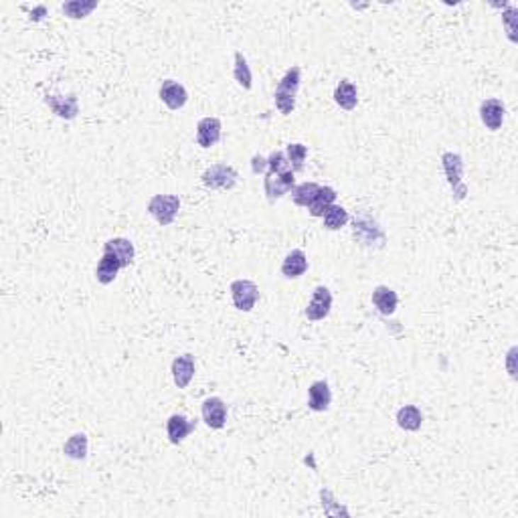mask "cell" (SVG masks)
<instances>
[{
  "label": "cell",
  "mask_w": 518,
  "mask_h": 518,
  "mask_svg": "<svg viewBox=\"0 0 518 518\" xmlns=\"http://www.w3.org/2000/svg\"><path fill=\"white\" fill-rule=\"evenodd\" d=\"M300 84H302V71L300 67H292L286 71V75L281 77L280 84L276 87L274 101H276V108L283 116H290L295 110V96H298Z\"/></svg>",
  "instance_id": "6da1fadb"
},
{
  "label": "cell",
  "mask_w": 518,
  "mask_h": 518,
  "mask_svg": "<svg viewBox=\"0 0 518 518\" xmlns=\"http://www.w3.org/2000/svg\"><path fill=\"white\" fill-rule=\"evenodd\" d=\"M441 167L446 172L449 186L454 191L456 201H463L468 195V186L463 184V158L456 152H444L441 154Z\"/></svg>",
  "instance_id": "7a4b0ae2"
},
{
  "label": "cell",
  "mask_w": 518,
  "mask_h": 518,
  "mask_svg": "<svg viewBox=\"0 0 518 518\" xmlns=\"http://www.w3.org/2000/svg\"><path fill=\"white\" fill-rule=\"evenodd\" d=\"M352 235H354L356 241H361V245H366V247H383V243H385L383 229L368 215L354 217V221H352Z\"/></svg>",
  "instance_id": "3957f363"
},
{
  "label": "cell",
  "mask_w": 518,
  "mask_h": 518,
  "mask_svg": "<svg viewBox=\"0 0 518 518\" xmlns=\"http://www.w3.org/2000/svg\"><path fill=\"white\" fill-rule=\"evenodd\" d=\"M181 210V198L176 195H154L148 201V213L156 219V223L169 227L176 219Z\"/></svg>",
  "instance_id": "277c9868"
},
{
  "label": "cell",
  "mask_w": 518,
  "mask_h": 518,
  "mask_svg": "<svg viewBox=\"0 0 518 518\" xmlns=\"http://www.w3.org/2000/svg\"><path fill=\"white\" fill-rule=\"evenodd\" d=\"M203 184L210 191H231L237 184V170L229 164H213L203 172Z\"/></svg>",
  "instance_id": "5b68a950"
},
{
  "label": "cell",
  "mask_w": 518,
  "mask_h": 518,
  "mask_svg": "<svg viewBox=\"0 0 518 518\" xmlns=\"http://www.w3.org/2000/svg\"><path fill=\"white\" fill-rule=\"evenodd\" d=\"M294 170L290 172H281V174H271L266 172V179H264V191L269 203H276L280 201L281 196H286L288 193H292V188L295 186Z\"/></svg>",
  "instance_id": "8992f818"
},
{
  "label": "cell",
  "mask_w": 518,
  "mask_h": 518,
  "mask_svg": "<svg viewBox=\"0 0 518 518\" xmlns=\"http://www.w3.org/2000/svg\"><path fill=\"white\" fill-rule=\"evenodd\" d=\"M231 298L235 308L241 312H252L259 300V288L252 280H235L231 283Z\"/></svg>",
  "instance_id": "52a82bcc"
},
{
  "label": "cell",
  "mask_w": 518,
  "mask_h": 518,
  "mask_svg": "<svg viewBox=\"0 0 518 518\" xmlns=\"http://www.w3.org/2000/svg\"><path fill=\"white\" fill-rule=\"evenodd\" d=\"M330 308H332V294L326 286H318L312 294V300L308 302L306 306V318L312 320V322H318V320H324L328 314H330Z\"/></svg>",
  "instance_id": "ba28073f"
},
{
  "label": "cell",
  "mask_w": 518,
  "mask_h": 518,
  "mask_svg": "<svg viewBox=\"0 0 518 518\" xmlns=\"http://www.w3.org/2000/svg\"><path fill=\"white\" fill-rule=\"evenodd\" d=\"M505 116L506 108L500 99L490 98L482 101V106H480V120H482V124L488 128V130H492V132L500 130L502 124H505Z\"/></svg>",
  "instance_id": "9c48e42d"
},
{
  "label": "cell",
  "mask_w": 518,
  "mask_h": 518,
  "mask_svg": "<svg viewBox=\"0 0 518 518\" xmlns=\"http://www.w3.org/2000/svg\"><path fill=\"white\" fill-rule=\"evenodd\" d=\"M45 103L51 108V112L63 118V120H73L79 113V101L71 94V96H61V94H47L45 96Z\"/></svg>",
  "instance_id": "30bf717a"
},
{
  "label": "cell",
  "mask_w": 518,
  "mask_h": 518,
  "mask_svg": "<svg viewBox=\"0 0 518 518\" xmlns=\"http://www.w3.org/2000/svg\"><path fill=\"white\" fill-rule=\"evenodd\" d=\"M201 413H203V421L209 425L210 429H221L227 423V405L221 397L205 399L203 407H201Z\"/></svg>",
  "instance_id": "8fae6325"
},
{
  "label": "cell",
  "mask_w": 518,
  "mask_h": 518,
  "mask_svg": "<svg viewBox=\"0 0 518 518\" xmlns=\"http://www.w3.org/2000/svg\"><path fill=\"white\" fill-rule=\"evenodd\" d=\"M221 134H223V124L219 118H203L196 126V142L201 148H213L221 140Z\"/></svg>",
  "instance_id": "7c38bea8"
},
{
  "label": "cell",
  "mask_w": 518,
  "mask_h": 518,
  "mask_svg": "<svg viewBox=\"0 0 518 518\" xmlns=\"http://www.w3.org/2000/svg\"><path fill=\"white\" fill-rule=\"evenodd\" d=\"M160 99H162V103L169 108V110H181L186 106V101H188V94H186V89L182 87L179 81H174V79H167V81H162L160 85Z\"/></svg>",
  "instance_id": "4fadbf2b"
},
{
  "label": "cell",
  "mask_w": 518,
  "mask_h": 518,
  "mask_svg": "<svg viewBox=\"0 0 518 518\" xmlns=\"http://www.w3.org/2000/svg\"><path fill=\"white\" fill-rule=\"evenodd\" d=\"M195 356L193 354H181L172 361V378L179 389H186L195 377Z\"/></svg>",
  "instance_id": "5bb4252c"
},
{
  "label": "cell",
  "mask_w": 518,
  "mask_h": 518,
  "mask_svg": "<svg viewBox=\"0 0 518 518\" xmlns=\"http://www.w3.org/2000/svg\"><path fill=\"white\" fill-rule=\"evenodd\" d=\"M306 271H308V257L302 249H292L286 255V259L281 261V276L288 280L302 278Z\"/></svg>",
  "instance_id": "9a60e30c"
},
{
  "label": "cell",
  "mask_w": 518,
  "mask_h": 518,
  "mask_svg": "<svg viewBox=\"0 0 518 518\" xmlns=\"http://www.w3.org/2000/svg\"><path fill=\"white\" fill-rule=\"evenodd\" d=\"M332 403V391L328 387L326 381H316L312 383L308 389V407L316 413L328 411V407Z\"/></svg>",
  "instance_id": "2e32d148"
},
{
  "label": "cell",
  "mask_w": 518,
  "mask_h": 518,
  "mask_svg": "<svg viewBox=\"0 0 518 518\" xmlns=\"http://www.w3.org/2000/svg\"><path fill=\"white\" fill-rule=\"evenodd\" d=\"M120 269H124L122 264H120V259H118L113 253L103 252V255H101V259H99L98 264V269H96V280H98L101 286H110V283L118 278Z\"/></svg>",
  "instance_id": "e0dca14e"
},
{
  "label": "cell",
  "mask_w": 518,
  "mask_h": 518,
  "mask_svg": "<svg viewBox=\"0 0 518 518\" xmlns=\"http://www.w3.org/2000/svg\"><path fill=\"white\" fill-rule=\"evenodd\" d=\"M371 300H373V306H375L381 314H385V316L395 314L397 304H399V295H397V292L391 290L389 286H377V288L373 290Z\"/></svg>",
  "instance_id": "ac0fdd59"
},
{
  "label": "cell",
  "mask_w": 518,
  "mask_h": 518,
  "mask_svg": "<svg viewBox=\"0 0 518 518\" xmlns=\"http://www.w3.org/2000/svg\"><path fill=\"white\" fill-rule=\"evenodd\" d=\"M195 429V423L191 420H186L184 415H170L167 421V435H169L170 444L179 446L182 444L188 435L193 434Z\"/></svg>",
  "instance_id": "d6986e66"
},
{
  "label": "cell",
  "mask_w": 518,
  "mask_h": 518,
  "mask_svg": "<svg viewBox=\"0 0 518 518\" xmlns=\"http://www.w3.org/2000/svg\"><path fill=\"white\" fill-rule=\"evenodd\" d=\"M103 252L113 253V255L120 259L122 267H128L132 261H134V245H132V241L126 237H113L110 239V241H106Z\"/></svg>",
  "instance_id": "ffe728a7"
},
{
  "label": "cell",
  "mask_w": 518,
  "mask_h": 518,
  "mask_svg": "<svg viewBox=\"0 0 518 518\" xmlns=\"http://www.w3.org/2000/svg\"><path fill=\"white\" fill-rule=\"evenodd\" d=\"M334 101H337L342 110H347V112L354 110V108H356V103H359V91H356V85L350 84L349 79H342V81L337 85V89H334Z\"/></svg>",
  "instance_id": "44dd1931"
},
{
  "label": "cell",
  "mask_w": 518,
  "mask_h": 518,
  "mask_svg": "<svg viewBox=\"0 0 518 518\" xmlns=\"http://www.w3.org/2000/svg\"><path fill=\"white\" fill-rule=\"evenodd\" d=\"M423 423V413L417 405H405L397 411V425L405 432H417Z\"/></svg>",
  "instance_id": "7402d4cb"
},
{
  "label": "cell",
  "mask_w": 518,
  "mask_h": 518,
  "mask_svg": "<svg viewBox=\"0 0 518 518\" xmlns=\"http://www.w3.org/2000/svg\"><path fill=\"white\" fill-rule=\"evenodd\" d=\"M332 205H337V191L332 186H320V191L314 198V203L308 207V210L312 217H324L326 210Z\"/></svg>",
  "instance_id": "603a6c76"
},
{
  "label": "cell",
  "mask_w": 518,
  "mask_h": 518,
  "mask_svg": "<svg viewBox=\"0 0 518 518\" xmlns=\"http://www.w3.org/2000/svg\"><path fill=\"white\" fill-rule=\"evenodd\" d=\"M320 191V184L318 182H302L292 188V201H294L298 207H306L308 209L310 205L314 203V198L318 195Z\"/></svg>",
  "instance_id": "cb8c5ba5"
},
{
  "label": "cell",
  "mask_w": 518,
  "mask_h": 518,
  "mask_svg": "<svg viewBox=\"0 0 518 518\" xmlns=\"http://www.w3.org/2000/svg\"><path fill=\"white\" fill-rule=\"evenodd\" d=\"M87 448H89V441H87V435L85 434H73L65 441L63 451L65 456L71 460H85L87 458Z\"/></svg>",
  "instance_id": "d4e9b609"
},
{
  "label": "cell",
  "mask_w": 518,
  "mask_h": 518,
  "mask_svg": "<svg viewBox=\"0 0 518 518\" xmlns=\"http://www.w3.org/2000/svg\"><path fill=\"white\" fill-rule=\"evenodd\" d=\"M233 77H235V81H237L243 89H252L253 85V75H252V69H249V65H247V59L245 55L237 51L235 53V65H233Z\"/></svg>",
  "instance_id": "484cf974"
},
{
  "label": "cell",
  "mask_w": 518,
  "mask_h": 518,
  "mask_svg": "<svg viewBox=\"0 0 518 518\" xmlns=\"http://www.w3.org/2000/svg\"><path fill=\"white\" fill-rule=\"evenodd\" d=\"M324 219V227L330 229V231H338L342 229L344 225L349 223V210L340 205H332L330 209L326 210V215L322 217Z\"/></svg>",
  "instance_id": "4316f807"
},
{
  "label": "cell",
  "mask_w": 518,
  "mask_h": 518,
  "mask_svg": "<svg viewBox=\"0 0 518 518\" xmlns=\"http://www.w3.org/2000/svg\"><path fill=\"white\" fill-rule=\"evenodd\" d=\"M98 9V2L96 0H89V2H85V0H73V2H65L63 4V13L67 14L69 18L73 21H79V18H85L87 14L91 13V11H96Z\"/></svg>",
  "instance_id": "83f0119b"
},
{
  "label": "cell",
  "mask_w": 518,
  "mask_h": 518,
  "mask_svg": "<svg viewBox=\"0 0 518 518\" xmlns=\"http://www.w3.org/2000/svg\"><path fill=\"white\" fill-rule=\"evenodd\" d=\"M286 156H288V160H290L292 170H294V172H300V170L304 169V162H306V158H308V148H306L304 144L295 142V144H290V146H288Z\"/></svg>",
  "instance_id": "f1b7e54d"
},
{
  "label": "cell",
  "mask_w": 518,
  "mask_h": 518,
  "mask_svg": "<svg viewBox=\"0 0 518 518\" xmlns=\"http://www.w3.org/2000/svg\"><path fill=\"white\" fill-rule=\"evenodd\" d=\"M292 167H290V160L286 152H280V150H274L271 154L267 156V172L271 174H281V172H290Z\"/></svg>",
  "instance_id": "f546056e"
},
{
  "label": "cell",
  "mask_w": 518,
  "mask_h": 518,
  "mask_svg": "<svg viewBox=\"0 0 518 518\" xmlns=\"http://www.w3.org/2000/svg\"><path fill=\"white\" fill-rule=\"evenodd\" d=\"M502 21H505L506 25L508 39L514 43L517 41V37H514V33H517V27H514V23H517V9L514 6H508L505 13H502Z\"/></svg>",
  "instance_id": "4dcf8cb0"
},
{
  "label": "cell",
  "mask_w": 518,
  "mask_h": 518,
  "mask_svg": "<svg viewBox=\"0 0 518 518\" xmlns=\"http://www.w3.org/2000/svg\"><path fill=\"white\" fill-rule=\"evenodd\" d=\"M252 170H253V174H264L267 170V158L266 156H259V154H255L252 158Z\"/></svg>",
  "instance_id": "1f68e13d"
},
{
  "label": "cell",
  "mask_w": 518,
  "mask_h": 518,
  "mask_svg": "<svg viewBox=\"0 0 518 518\" xmlns=\"http://www.w3.org/2000/svg\"><path fill=\"white\" fill-rule=\"evenodd\" d=\"M514 352H517V349H512L510 352H508V366H510V377H512V378L517 377V373H514V366H512V361H514Z\"/></svg>",
  "instance_id": "d6a6232c"
}]
</instances>
